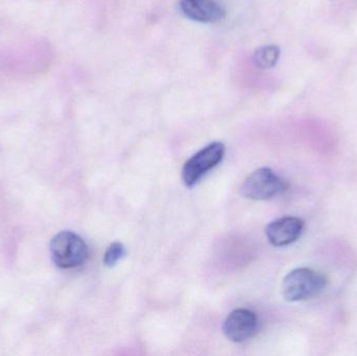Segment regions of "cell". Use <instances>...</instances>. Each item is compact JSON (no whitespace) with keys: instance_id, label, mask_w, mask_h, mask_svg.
<instances>
[{"instance_id":"6da1fadb","label":"cell","mask_w":357,"mask_h":356,"mask_svg":"<svg viewBox=\"0 0 357 356\" xmlns=\"http://www.w3.org/2000/svg\"><path fill=\"white\" fill-rule=\"evenodd\" d=\"M326 286L327 278L324 274L308 268H299L285 276L282 294L285 300L297 302L317 296Z\"/></svg>"},{"instance_id":"7a4b0ae2","label":"cell","mask_w":357,"mask_h":356,"mask_svg":"<svg viewBox=\"0 0 357 356\" xmlns=\"http://www.w3.org/2000/svg\"><path fill=\"white\" fill-rule=\"evenodd\" d=\"M50 254L56 267L73 269L85 263L88 257V247L77 234L63 231L52 238Z\"/></svg>"},{"instance_id":"3957f363","label":"cell","mask_w":357,"mask_h":356,"mask_svg":"<svg viewBox=\"0 0 357 356\" xmlns=\"http://www.w3.org/2000/svg\"><path fill=\"white\" fill-rule=\"evenodd\" d=\"M287 189V184L268 167L253 171L243 182L241 192L245 198L251 200H270L280 196Z\"/></svg>"},{"instance_id":"277c9868","label":"cell","mask_w":357,"mask_h":356,"mask_svg":"<svg viewBox=\"0 0 357 356\" xmlns=\"http://www.w3.org/2000/svg\"><path fill=\"white\" fill-rule=\"evenodd\" d=\"M225 146L222 142H212L193 155L182 171V180L187 187H192L210 169L215 167L225 156Z\"/></svg>"},{"instance_id":"5b68a950","label":"cell","mask_w":357,"mask_h":356,"mask_svg":"<svg viewBox=\"0 0 357 356\" xmlns=\"http://www.w3.org/2000/svg\"><path fill=\"white\" fill-rule=\"evenodd\" d=\"M259 328L257 316L249 309L233 311L227 317L222 330L227 339L235 343H243L253 338Z\"/></svg>"},{"instance_id":"8992f818","label":"cell","mask_w":357,"mask_h":356,"mask_svg":"<svg viewBox=\"0 0 357 356\" xmlns=\"http://www.w3.org/2000/svg\"><path fill=\"white\" fill-rule=\"evenodd\" d=\"M178 6L186 18L197 22H220L226 16V10L215 0H180Z\"/></svg>"},{"instance_id":"52a82bcc","label":"cell","mask_w":357,"mask_h":356,"mask_svg":"<svg viewBox=\"0 0 357 356\" xmlns=\"http://www.w3.org/2000/svg\"><path fill=\"white\" fill-rule=\"evenodd\" d=\"M303 229V219L294 217H282L268 226L266 236L273 246H289L301 236Z\"/></svg>"},{"instance_id":"ba28073f","label":"cell","mask_w":357,"mask_h":356,"mask_svg":"<svg viewBox=\"0 0 357 356\" xmlns=\"http://www.w3.org/2000/svg\"><path fill=\"white\" fill-rule=\"evenodd\" d=\"M280 56V48L277 45H266L254 52L253 62L259 69H271L276 66Z\"/></svg>"},{"instance_id":"9c48e42d","label":"cell","mask_w":357,"mask_h":356,"mask_svg":"<svg viewBox=\"0 0 357 356\" xmlns=\"http://www.w3.org/2000/svg\"><path fill=\"white\" fill-rule=\"evenodd\" d=\"M126 255V248L121 242H115L107 249L104 256V263L107 267L112 268Z\"/></svg>"}]
</instances>
